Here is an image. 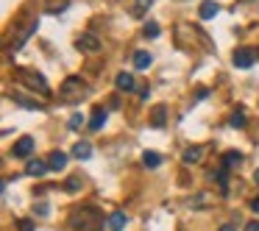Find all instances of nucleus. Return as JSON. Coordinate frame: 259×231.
I'll return each mask as SVG.
<instances>
[{"label": "nucleus", "mask_w": 259, "mask_h": 231, "mask_svg": "<svg viewBox=\"0 0 259 231\" xmlns=\"http://www.w3.org/2000/svg\"><path fill=\"white\" fill-rule=\"evenodd\" d=\"M81 187H84V181H81V175H70V181L64 184V190H67V192H78Z\"/></svg>", "instance_id": "4be33fe9"}, {"label": "nucleus", "mask_w": 259, "mask_h": 231, "mask_svg": "<svg viewBox=\"0 0 259 231\" xmlns=\"http://www.w3.org/2000/svg\"><path fill=\"white\" fill-rule=\"evenodd\" d=\"M218 231H237V225H234V223H223Z\"/></svg>", "instance_id": "cd10ccee"}, {"label": "nucleus", "mask_w": 259, "mask_h": 231, "mask_svg": "<svg viewBox=\"0 0 259 231\" xmlns=\"http://www.w3.org/2000/svg\"><path fill=\"white\" fill-rule=\"evenodd\" d=\"M201 153H203V148H187L184 153H181V162L184 164H195V162H201Z\"/></svg>", "instance_id": "4468645a"}, {"label": "nucleus", "mask_w": 259, "mask_h": 231, "mask_svg": "<svg viewBox=\"0 0 259 231\" xmlns=\"http://www.w3.org/2000/svg\"><path fill=\"white\" fill-rule=\"evenodd\" d=\"M34 153V136H20L12 148V156L14 159H28Z\"/></svg>", "instance_id": "20e7f679"}, {"label": "nucleus", "mask_w": 259, "mask_h": 231, "mask_svg": "<svg viewBox=\"0 0 259 231\" xmlns=\"http://www.w3.org/2000/svg\"><path fill=\"white\" fill-rule=\"evenodd\" d=\"M103 123H106V109L98 106V109H95V114H92V120H90V128H92V131H101V128H103Z\"/></svg>", "instance_id": "2eb2a0df"}, {"label": "nucleus", "mask_w": 259, "mask_h": 231, "mask_svg": "<svg viewBox=\"0 0 259 231\" xmlns=\"http://www.w3.org/2000/svg\"><path fill=\"white\" fill-rule=\"evenodd\" d=\"M125 223H128V217H125L123 212H112V214H109V231H123Z\"/></svg>", "instance_id": "1a4fd4ad"}, {"label": "nucleus", "mask_w": 259, "mask_h": 231, "mask_svg": "<svg viewBox=\"0 0 259 231\" xmlns=\"http://www.w3.org/2000/svg\"><path fill=\"white\" fill-rule=\"evenodd\" d=\"M251 209H253V212L259 214V198H253V201H251Z\"/></svg>", "instance_id": "c756f323"}, {"label": "nucleus", "mask_w": 259, "mask_h": 231, "mask_svg": "<svg viewBox=\"0 0 259 231\" xmlns=\"http://www.w3.org/2000/svg\"><path fill=\"white\" fill-rule=\"evenodd\" d=\"M145 36L156 39V36H159V25H156V23H148V25H145Z\"/></svg>", "instance_id": "b1692460"}, {"label": "nucleus", "mask_w": 259, "mask_h": 231, "mask_svg": "<svg viewBox=\"0 0 259 231\" xmlns=\"http://www.w3.org/2000/svg\"><path fill=\"white\" fill-rule=\"evenodd\" d=\"M14 103H20V106H25V109H36V112H39V109H45V103L42 101H34V98H25V95H20V92H14Z\"/></svg>", "instance_id": "6e6552de"}, {"label": "nucleus", "mask_w": 259, "mask_h": 231, "mask_svg": "<svg viewBox=\"0 0 259 231\" xmlns=\"http://www.w3.org/2000/svg\"><path fill=\"white\" fill-rule=\"evenodd\" d=\"M151 3H153V0H137V12H145Z\"/></svg>", "instance_id": "bb28decb"}, {"label": "nucleus", "mask_w": 259, "mask_h": 231, "mask_svg": "<svg viewBox=\"0 0 259 231\" xmlns=\"http://www.w3.org/2000/svg\"><path fill=\"white\" fill-rule=\"evenodd\" d=\"M114 84H117L120 92H131V89H134V75H131V73H120L117 78H114Z\"/></svg>", "instance_id": "f8f14e48"}, {"label": "nucleus", "mask_w": 259, "mask_h": 231, "mask_svg": "<svg viewBox=\"0 0 259 231\" xmlns=\"http://www.w3.org/2000/svg\"><path fill=\"white\" fill-rule=\"evenodd\" d=\"M164 120H167V109H164V106H156V109H153L151 123L156 125V128H162V125H164Z\"/></svg>", "instance_id": "aec40b11"}, {"label": "nucleus", "mask_w": 259, "mask_h": 231, "mask_svg": "<svg viewBox=\"0 0 259 231\" xmlns=\"http://www.w3.org/2000/svg\"><path fill=\"white\" fill-rule=\"evenodd\" d=\"M73 156H75V159H90V156H92V145H90L87 140H78V142L73 145Z\"/></svg>", "instance_id": "9b49d317"}, {"label": "nucleus", "mask_w": 259, "mask_h": 231, "mask_svg": "<svg viewBox=\"0 0 259 231\" xmlns=\"http://www.w3.org/2000/svg\"><path fill=\"white\" fill-rule=\"evenodd\" d=\"M151 62H153V59H151V53H148V51H137L134 53V67L137 70H148V67H151Z\"/></svg>", "instance_id": "dca6fc26"}, {"label": "nucleus", "mask_w": 259, "mask_h": 231, "mask_svg": "<svg viewBox=\"0 0 259 231\" xmlns=\"http://www.w3.org/2000/svg\"><path fill=\"white\" fill-rule=\"evenodd\" d=\"M62 98H64V101H70V103L87 98V84L78 78V75H70V78L62 84Z\"/></svg>", "instance_id": "7ed1b4c3"}, {"label": "nucleus", "mask_w": 259, "mask_h": 231, "mask_svg": "<svg viewBox=\"0 0 259 231\" xmlns=\"http://www.w3.org/2000/svg\"><path fill=\"white\" fill-rule=\"evenodd\" d=\"M218 12H220L218 3H214V0H206V3H201V12H198V14H201V20H212Z\"/></svg>", "instance_id": "a211bd4d"}, {"label": "nucleus", "mask_w": 259, "mask_h": 231, "mask_svg": "<svg viewBox=\"0 0 259 231\" xmlns=\"http://www.w3.org/2000/svg\"><path fill=\"white\" fill-rule=\"evenodd\" d=\"M75 48L84 53H98L101 51V39H98L95 34H81L78 39H75Z\"/></svg>", "instance_id": "39448f33"}, {"label": "nucleus", "mask_w": 259, "mask_h": 231, "mask_svg": "<svg viewBox=\"0 0 259 231\" xmlns=\"http://www.w3.org/2000/svg\"><path fill=\"white\" fill-rule=\"evenodd\" d=\"M73 228L75 231H101V217L95 209H81L73 214Z\"/></svg>", "instance_id": "f03ea898"}, {"label": "nucleus", "mask_w": 259, "mask_h": 231, "mask_svg": "<svg viewBox=\"0 0 259 231\" xmlns=\"http://www.w3.org/2000/svg\"><path fill=\"white\" fill-rule=\"evenodd\" d=\"M81 125H84V117H81V112H75L73 117H70V128L75 131V128H81Z\"/></svg>", "instance_id": "5701e85b"}, {"label": "nucleus", "mask_w": 259, "mask_h": 231, "mask_svg": "<svg viewBox=\"0 0 259 231\" xmlns=\"http://www.w3.org/2000/svg\"><path fill=\"white\" fill-rule=\"evenodd\" d=\"M253 181H256V184H259V167H256V173H253Z\"/></svg>", "instance_id": "7c9ffc66"}, {"label": "nucleus", "mask_w": 259, "mask_h": 231, "mask_svg": "<svg viewBox=\"0 0 259 231\" xmlns=\"http://www.w3.org/2000/svg\"><path fill=\"white\" fill-rule=\"evenodd\" d=\"M48 167H51V164L42 162V159H28V162H25V175H36V178H39V175L48 173Z\"/></svg>", "instance_id": "0eeeda50"}, {"label": "nucleus", "mask_w": 259, "mask_h": 231, "mask_svg": "<svg viewBox=\"0 0 259 231\" xmlns=\"http://www.w3.org/2000/svg\"><path fill=\"white\" fill-rule=\"evenodd\" d=\"M48 164H51V170H64V167H67V153L53 151L51 159H48Z\"/></svg>", "instance_id": "ddd939ff"}, {"label": "nucleus", "mask_w": 259, "mask_h": 231, "mask_svg": "<svg viewBox=\"0 0 259 231\" xmlns=\"http://www.w3.org/2000/svg\"><path fill=\"white\" fill-rule=\"evenodd\" d=\"M20 231H34V223L31 220H20Z\"/></svg>", "instance_id": "a878e982"}, {"label": "nucleus", "mask_w": 259, "mask_h": 231, "mask_svg": "<svg viewBox=\"0 0 259 231\" xmlns=\"http://www.w3.org/2000/svg\"><path fill=\"white\" fill-rule=\"evenodd\" d=\"M229 125H231V128H242V125H245V112H242V109H237V112L231 114Z\"/></svg>", "instance_id": "412c9836"}, {"label": "nucleus", "mask_w": 259, "mask_h": 231, "mask_svg": "<svg viewBox=\"0 0 259 231\" xmlns=\"http://www.w3.org/2000/svg\"><path fill=\"white\" fill-rule=\"evenodd\" d=\"M14 78H17L20 84H25L28 89H34V92H42V95H48V92H51V86H48V81L42 78L39 73H34V70H28V67L17 70V73H14Z\"/></svg>", "instance_id": "f257e3e1"}, {"label": "nucleus", "mask_w": 259, "mask_h": 231, "mask_svg": "<svg viewBox=\"0 0 259 231\" xmlns=\"http://www.w3.org/2000/svg\"><path fill=\"white\" fill-rule=\"evenodd\" d=\"M48 212H51V206H48V203H34V214H39V217H45Z\"/></svg>", "instance_id": "393cba45"}, {"label": "nucleus", "mask_w": 259, "mask_h": 231, "mask_svg": "<svg viewBox=\"0 0 259 231\" xmlns=\"http://www.w3.org/2000/svg\"><path fill=\"white\" fill-rule=\"evenodd\" d=\"M34 31H36V23H28V25H25V28L20 31V36H17V39L12 42V51H20V48L25 45V39H28V36L34 34Z\"/></svg>", "instance_id": "9d476101"}, {"label": "nucleus", "mask_w": 259, "mask_h": 231, "mask_svg": "<svg viewBox=\"0 0 259 231\" xmlns=\"http://www.w3.org/2000/svg\"><path fill=\"white\" fill-rule=\"evenodd\" d=\"M242 164V153L240 151H229L223 156V167H229V170H234V167H240Z\"/></svg>", "instance_id": "f3484780"}, {"label": "nucleus", "mask_w": 259, "mask_h": 231, "mask_svg": "<svg viewBox=\"0 0 259 231\" xmlns=\"http://www.w3.org/2000/svg\"><path fill=\"white\" fill-rule=\"evenodd\" d=\"M142 162H145V167H159V164H162V156H159L156 151H145L142 153Z\"/></svg>", "instance_id": "6ab92c4d"}, {"label": "nucleus", "mask_w": 259, "mask_h": 231, "mask_svg": "<svg viewBox=\"0 0 259 231\" xmlns=\"http://www.w3.org/2000/svg\"><path fill=\"white\" fill-rule=\"evenodd\" d=\"M253 51H248V48H240V51H234V56H231V62H234L237 70H248L253 64Z\"/></svg>", "instance_id": "423d86ee"}, {"label": "nucleus", "mask_w": 259, "mask_h": 231, "mask_svg": "<svg viewBox=\"0 0 259 231\" xmlns=\"http://www.w3.org/2000/svg\"><path fill=\"white\" fill-rule=\"evenodd\" d=\"M245 231H259V220H256V223H248Z\"/></svg>", "instance_id": "c85d7f7f"}]
</instances>
